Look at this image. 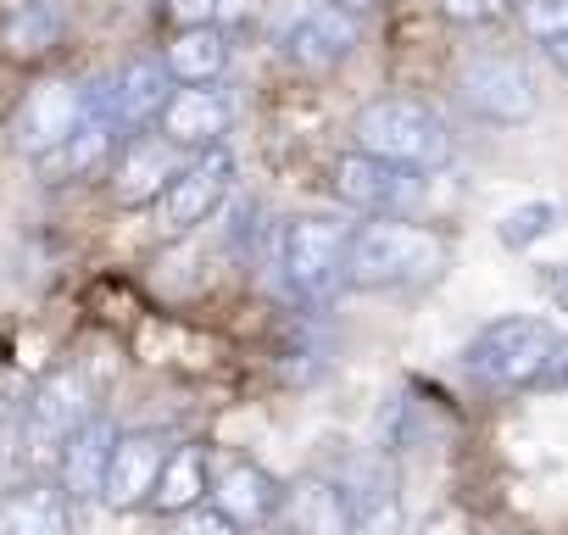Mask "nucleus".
Returning a JSON list of instances; mask_svg holds the SVG:
<instances>
[{
	"label": "nucleus",
	"instance_id": "21",
	"mask_svg": "<svg viewBox=\"0 0 568 535\" xmlns=\"http://www.w3.org/2000/svg\"><path fill=\"white\" fill-rule=\"evenodd\" d=\"M206 491H212V457L201 446H173L168 463H162V480L151 491V507H162V513L179 518V513L201 507Z\"/></svg>",
	"mask_w": 568,
	"mask_h": 535
},
{
	"label": "nucleus",
	"instance_id": "28",
	"mask_svg": "<svg viewBox=\"0 0 568 535\" xmlns=\"http://www.w3.org/2000/svg\"><path fill=\"white\" fill-rule=\"evenodd\" d=\"M535 385L540 391H568V335H557V346H551V357H546V369H540Z\"/></svg>",
	"mask_w": 568,
	"mask_h": 535
},
{
	"label": "nucleus",
	"instance_id": "8",
	"mask_svg": "<svg viewBox=\"0 0 568 535\" xmlns=\"http://www.w3.org/2000/svg\"><path fill=\"white\" fill-rule=\"evenodd\" d=\"M95 118V90H79L68 79H51V84H34L18 112H12V140L18 151L29 157H51L57 145H68L84 123Z\"/></svg>",
	"mask_w": 568,
	"mask_h": 535
},
{
	"label": "nucleus",
	"instance_id": "19",
	"mask_svg": "<svg viewBox=\"0 0 568 535\" xmlns=\"http://www.w3.org/2000/svg\"><path fill=\"white\" fill-rule=\"evenodd\" d=\"M112 446H118V424L106 413H90L73 441L62 446V491L68 496H101V480H106V463H112Z\"/></svg>",
	"mask_w": 568,
	"mask_h": 535
},
{
	"label": "nucleus",
	"instance_id": "10",
	"mask_svg": "<svg viewBox=\"0 0 568 535\" xmlns=\"http://www.w3.org/2000/svg\"><path fill=\"white\" fill-rule=\"evenodd\" d=\"M168 95H173L168 62H162V57H134V62H123V68L95 90V118H101L106 129L140 134V129H151V123L162 118Z\"/></svg>",
	"mask_w": 568,
	"mask_h": 535
},
{
	"label": "nucleus",
	"instance_id": "20",
	"mask_svg": "<svg viewBox=\"0 0 568 535\" xmlns=\"http://www.w3.org/2000/svg\"><path fill=\"white\" fill-rule=\"evenodd\" d=\"M173 84H217L223 68H229V34L217 23H201V29H179L173 46L162 51Z\"/></svg>",
	"mask_w": 568,
	"mask_h": 535
},
{
	"label": "nucleus",
	"instance_id": "25",
	"mask_svg": "<svg viewBox=\"0 0 568 535\" xmlns=\"http://www.w3.org/2000/svg\"><path fill=\"white\" fill-rule=\"evenodd\" d=\"M513 12H518V29L540 46L568 34V0H513Z\"/></svg>",
	"mask_w": 568,
	"mask_h": 535
},
{
	"label": "nucleus",
	"instance_id": "27",
	"mask_svg": "<svg viewBox=\"0 0 568 535\" xmlns=\"http://www.w3.org/2000/svg\"><path fill=\"white\" fill-rule=\"evenodd\" d=\"M217 7H223V0H168V18L179 29H201V23L217 18Z\"/></svg>",
	"mask_w": 568,
	"mask_h": 535
},
{
	"label": "nucleus",
	"instance_id": "26",
	"mask_svg": "<svg viewBox=\"0 0 568 535\" xmlns=\"http://www.w3.org/2000/svg\"><path fill=\"white\" fill-rule=\"evenodd\" d=\"M168 535H240V524H234L223 507H190V513L173 518Z\"/></svg>",
	"mask_w": 568,
	"mask_h": 535
},
{
	"label": "nucleus",
	"instance_id": "14",
	"mask_svg": "<svg viewBox=\"0 0 568 535\" xmlns=\"http://www.w3.org/2000/svg\"><path fill=\"white\" fill-rule=\"evenodd\" d=\"M284 529L291 535H357V513H352V491L324 480V474H302L296 485H284Z\"/></svg>",
	"mask_w": 568,
	"mask_h": 535
},
{
	"label": "nucleus",
	"instance_id": "11",
	"mask_svg": "<svg viewBox=\"0 0 568 535\" xmlns=\"http://www.w3.org/2000/svg\"><path fill=\"white\" fill-rule=\"evenodd\" d=\"M229 184H234V157H229L223 145L195 151V157L168 179V190L156 195V218H162V229H173V234L201 229V223L223 206Z\"/></svg>",
	"mask_w": 568,
	"mask_h": 535
},
{
	"label": "nucleus",
	"instance_id": "22",
	"mask_svg": "<svg viewBox=\"0 0 568 535\" xmlns=\"http://www.w3.org/2000/svg\"><path fill=\"white\" fill-rule=\"evenodd\" d=\"M112 157V129L101 123V118H90L68 145H57L51 157H40V168H45V179L51 184H68V179H84V173H95L101 162Z\"/></svg>",
	"mask_w": 568,
	"mask_h": 535
},
{
	"label": "nucleus",
	"instance_id": "3",
	"mask_svg": "<svg viewBox=\"0 0 568 535\" xmlns=\"http://www.w3.org/2000/svg\"><path fill=\"white\" fill-rule=\"evenodd\" d=\"M352 240L357 223L329 218V212H307L291 218L278 234V280L296 302H329L346 285V268H352Z\"/></svg>",
	"mask_w": 568,
	"mask_h": 535
},
{
	"label": "nucleus",
	"instance_id": "6",
	"mask_svg": "<svg viewBox=\"0 0 568 535\" xmlns=\"http://www.w3.org/2000/svg\"><path fill=\"white\" fill-rule=\"evenodd\" d=\"M90 418V385L79 369H57L34 385V396L23 402L18 418V446L23 457H62V446L73 441V430Z\"/></svg>",
	"mask_w": 568,
	"mask_h": 535
},
{
	"label": "nucleus",
	"instance_id": "23",
	"mask_svg": "<svg viewBox=\"0 0 568 535\" xmlns=\"http://www.w3.org/2000/svg\"><path fill=\"white\" fill-rule=\"evenodd\" d=\"M346 491H352V513H357L363 535H396V480L379 463H368L357 474V485H346Z\"/></svg>",
	"mask_w": 568,
	"mask_h": 535
},
{
	"label": "nucleus",
	"instance_id": "17",
	"mask_svg": "<svg viewBox=\"0 0 568 535\" xmlns=\"http://www.w3.org/2000/svg\"><path fill=\"white\" fill-rule=\"evenodd\" d=\"M212 496H217V507H223L234 524H267V518L278 513V502H284V485H278L262 463L234 457V463L217 468Z\"/></svg>",
	"mask_w": 568,
	"mask_h": 535
},
{
	"label": "nucleus",
	"instance_id": "7",
	"mask_svg": "<svg viewBox=\"0 0 568 535\" xmlns=\"http://www.w3.org/2000/svg\"><path fill=\"white\" fill-rule=\"evenodd\" d=\"M457 101L479 118V123H501V129H518L535 118V79L524 62L513 57H468L457 68Z\"/></svg>",
	"mask_w": 568,
	"mask_h": 535
},
{
	"label": "nucleus",
	"instance_id": "9",
	"mask_svg": "<svg viewBox=\"0 0 568 535\" xmlns=\"http://www.w3.org/2000/svg\"><path fill=\"white\" fill-rule=\"evenodd\" d=\"M278 57L302 68V73H335L352 51H357V18L318 0V7H296L278 23Z\"/></svg>",
	"mask_w": 568,
	"mask_h": 535
},
{
	"label": "nucleus",
	"instance_id": "1",
	"mask_svg": "<svg viewBox=\"0 0 568 535\" xmlns=\"http://www.w3.org/2000/svg\"><path fill=\"white\" fill-rule=\"evenodd\" d=\"M452 268V240L413 218H374L357 223L352 240V291H424Z\"/></svg>",
	"mask_w": 568,
	"mask_h": 535
},
{
	"label": "nucleus",
	"instance_id": "12",
	"mask_svg": "<svg viewBox=\"0 0 568 535\" xmlns=\"http://www.w3.org/2000/svg\"><path fill=\"white\" fill-rule=\"evenodd\" d=\"M168 441L151 435V430H134V435H118L112 446V463H106V480H101V502L112 513H134L151 502L156 480H162V463H168Z\"/></svg>",
	"mask_w": 568,
	"mask_h": 535
},
{
	"label": "nucleus",
	"instance_id": "15",
	"mask_svg": "<svg viewBox=\"0 0 568 535\" xmlns=\"http://www.w3.org/2000/svg\"><path fill=\"white\" fill-rule=\"evenodd\" d=\"M68 34L62 0H0V51L12 62H45Z\"/></svg>",
	"mask_w": 568,
	"mask_h": 535
},
{
	"label": "nucleus",
	"instance_id": "30",
	"mask_svg": "<svg viewBox=\"0 0 568 535\" xmlns=\"http://www.w3.org/2000/svg\"><path fill=\"white\" fill-rule=\"evenodd\" d=\"M546 57H551V68L568 79V34H562V40H546Z\"/></svg>",
	"mask_w": 568,
	"mask_h": 535
},
{
	"label": "nucleus",
	"instance_id": "2",
	"mask_svg": "<svg viewBox=\"0 0 568 535\" xmlns=\"http://www.w3.org/2000/svg\"><path fill=\"white\" fill-rule=\"evenodd\" d=\"M352 140L357 151L368 157H385V162H402L413 173H440L452 162V129L435 107L413 101V95H379L368 101L357 118H352Z\"/></svg>",
	"mask_w": 568,
	"mask_h": 535
},
{
	"label": "nucleus",
	"instance_id": "5",
	"mask_svg": "<svg viewBox=\"0 0 568 535\" xmlns=\"http://www.w3.org/2000/svg\"><path fill=\"white\" fill-rule=\"evenodd\" d=\"M329 190L352 206V212H368V218H413L429 195V173H413L402 162H385V157H368V151H346L335 157L329 168Z\"/></svg>",
	"mask_w": 568,
	"mask_h": 535
},
{
	"label": "nucleus",
	"instance_id": "16",
	"mask_svg": "<svg viewBox=\"0 0 568 535\" xmlns=\"http://www.w3.org/2000/svg\"><path fill=\"white\" fill-rule=\"evenodd\" d=\"M184 162H173V145L162 134H129L118 145V162H112V195L118 206H145L168 190V179L179 173Z\"/></svg>",
	"mask_w": 568,
	"mask_h": 535
},
{
	"label": "nucleus",
	"instance_id": "31",
	"mask_svg": "<svg viewBox=\"0 0 568 535\" xmlns=\"http://www.w3.org/2000/svg\"><path fill=\"white\" fill-rule=\"evenodd\" d=\"M329 7H341V12H352V18H357V12H374L379 0H329Z\"/></svg>",
	"mask_w": 568,
	"mask_h": 535
},
{
	"label": "nucleus",
	"instance_id": "13",
	"mask_svg": "<svg viewBox=\"0 0 568 535\" xmlns=\"http://www.w3.org/2000/svg\"><path fill=\"white\" fill-rule=\"evenodd\" d=\"M229 95L223 90H212V84H184V90H173L168 95V107H162V118H156V134L173 145V151H212V145H223V134H229Z\"/></svg>",
	"mask_w": 568,
	"mask_h": 535
},
{
	"label": "nucleus",
	"instance_id": "18",
	"mask_svg": "<svg viewBox=\"0 0 568 535\" xmlns=\"http://www.w3.org/2000/svg\"><path fill=\"white\" fill-rule=\"evenodd\" d=\"M0 535H73V502L68 491L29 480L0 496Z\"/></svg>",
	"mask_w": 568,
	"mask_h": 535
},
{
	"label": "nucleus",
	"instance_id": "4",
	"mask_svg": "<svg viewBox=\"0 0 568 535\" xmlns=\"http://www.w3.org/2000/svg\"><path fill=\"white\" fill-rule=\"evenodd\" d=\"M551 346H557V330H551L546 319H535V313H507V319H490V324L468 341L463 369H468V380L485 385V391H529V385L540 380Z\"/></svg>",
	"mask_w": 568,
	"mask_h": 535
},
{
	"label": "nucleus",
	"instance_id": "29",
	"mask_svg": "<svg viewBox=\"0 0 568 535\" xmlns=\"http://www.w3.org/2000/svg\"><path fill=\"white\" fill-rule=\"evenodd\" d=\"M496 7L501 0H440V12L452 23H485V18H496Z\"/></svg>",
	"mask_w": 568,
	"mask_h": 535
},
{
	"label": "nucleus",
	"instance_id": "24",
	"mask_svg": "<svg viewBox=\"0 0 568 535\" xmlns=\"http://www.w3.org/2000/svg\"><path fill=\"white\" fill-rule=\"evenodd\" d=\"M551 223H557V206H551V201H524V206H513V212L496 223V240H501L507 251H524V245H535L540 234H551Z\"/></svg>",
	"mask_w": 568,
	"mask_h": 535
}]
</instances>
